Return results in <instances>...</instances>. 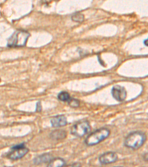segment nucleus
I'll return each mask as SVG.
<instances>
[{"mask_svg": "<svg viewBox=\"0 0 148 167\" xmlns=\"http://www.w3.org/2000/svg\"><path fill=\"white\" fill-rule=\"evenodd\" d=\"M146 141V135L142 131H134L130 133L127 136L124 141V145L126 147L132 148V149H138L144 145Z\"/></svg>", "mask_w": 148, "mask_h": 167, "instance_id": "obj_1", "label": "nucleus"}, {"mask_svg": "<svg viewBox=\"0 0 148 167\" xmlns=\"http://www.w3.org/2000/svg\"><path fill=\"white\" fill-rule=\"evenodd\" d=\"M30 37V33L23 30H18L13 33L8 40V46L10 48L23 47L26 45Z\"/></svg>", "mask_w": 148, "mask_h": 167, "instance_id": "obj_2", "label": "nucleus"}, {"mask_svg": "<svg viewBox=\"0 0 148 167\" xmlns=\"http://www.w3.org/2000/svg\"><path fill=\"white\" fill-rule=\"evenodd\" d=\"M110 134V130L106 129V128L99 129L93 131L90 135H88L85 140V143L89 146H95V145L98 144V143L103 141L104 140H105L106 138L108 137Z\"/></svg>", "mask_w": 148, "mask_h": 167, "instance_id": "obj_3", "label": "nucleus"}, {"mask_svg": "<svg viewBox=\"0 0 148 167\" xmlns=\"http://www.w3.org/2000/svg\"><path fill=\"white\" fill-rule=\"evenodd\" d=\"M90 131V126L88 121L83 120L76 123L71 129V133L73 135L82 137L88 134Z\"/></svg>", "mask_w": 148, "mask_h": 167, "instance_id": "obj_4", "label": "nucleus"}, {"mask_svg": "<svg viewBox=\"0 0 148 167\" xmlns=\"http://www.w3.org/2000/svg\"><path fill=\"white\" fill-rule=\"evenodd\" d=\"M11 149H12V151L8 155V158L9 159L13 160V161L21 159L28 152V148L25 147L24 143L13 146L11 148Z\"/></svg>", "mask_w": 148, "mask_h": 167, "instance_id": "obj_5", "label": "nucleus"}, {"mask_svg": "<svg viewBox=\"0 0 148 167\" xmlns=\"http://www.w3.org/2000/svg\"><path fill=\"white\" fill-rule=\"evenodd\" d=\"M112 95L114 99H116L119 102H122L126 99L127 97V92L124 87L120 86V85H115L112 89L111 91Z\"/></svg>", "mask_w": 148, "mask_h": 167, "instance_id": "obj_6", "label": "nucleus"}, {"mask_svg": "<svg viewBox=\"0 0 148 167\" xmlns=\"http://www.w3.org/2000/svg\"><path fill=\"white\" fill-rule=\"evenodd\" d=\"M117 155L115 152H112V151H108V152H106L105 154H102L99 158V161L100 162V163L103 165L115 163L117 161Z\"/></svg>", "mask_w": 148, "mask_h": 167, "instance_id": "obj_7", "label": "nucleus"}, {"mask_svg": "<svg viewBox=\"0 0 148 167\" xmlns=\"http://www.w3.org/2000/svg\"><path fill=\"white\" fill-rule=\"evenodd\" d=\"M50 123H51L53 127H62L67 124V118L64 115L56 116L50 120Z\"/></svg>", "mask_w": 148, "mask_h": 167, "instance_id": "obj_8", "label": "nucleus"}, {"mask_svg": "<svg viewBox=\"0 0 148 167\" xmlns=\"http://www.w3.org/2000/svg\"><path fill=\"white\" fill-rule=\"evenodd\" d=\"M53 159V157L50 154H43L39 156H37L33 161V163L36 165L42 164V163H48Z\"/></svg>", "mask_w": 148, "mask_h": 167, "instance_id": "obj_9", "label": "nucleus"}, {"mask_svg": "<svg viewBox=\"0 0 148 167\" xmlns=\"http://www.w3.org/2000/svg\"><path fill=\"white\" fill-rule=\"evenodd\" d=\"M50 137L53 140H61L66 137V132L63 130H56L50 134Z\"/></svg>", "mask_w": 148, "mask_h": 167, "instance_id": "obj_10", "label": "nucleus"}, {"mask_svg": "<svg viewBox=\"0 0 148 167\" xmlns=\"http://www.w3.org/2000/svg\"><path fill=\"white\" fill-rule=\"evenodd\" d=\"M65 165V161L62 158H55V159H52L49 163H48V166H64Z\"/></svg>", "mask_w": 148, "mask_h": 167, "instance_id": "obj_11", "label": "nucleus"}, {"mask_svg": "<svg viewBox=\"0 0 148 167\" xmlns=\"http://www.w3.org/2000/svg\"><path fill=\"white\" fill-rule=\"evenodd\" d=\"M58 99L59 100L63 101V102H68L70 99V96L68 92H62L58 94Z\"/></svg>", "mask_w": 148, "mask_h": 167, "instance_id": "obj_12", "label": "nucleus"}, {"mask_svg": "<svg viewBox=\"0 0 148 167\" xmlns=\"http://www.w3.org/2000/svg\"><path fill=\"white\" fill-rule=\"evenodd\" d=\"M72 20L76 23H82L84 21V15L81 13H76L72 16Z\"/></svg>", "mask_w": 148, "mask_h": 167, "instance_id": "obj_13", "label": "nucleus"}, {"mask_svg": "<svg viewBox=\"0 0 148 167\" xmlns=\"http://www.w3.org/2000/svg\"><path fill=\"white\" fill-rule=\"evenodd\" d=\"M68 103L69 105L71 106V107L76 108V107H79V101L78 99L70 98V100L68 101Z\"/></svg>", "mask_w": 148, "mask_h": 167, "instance_id": "obj_14", "label": "nucleus"}, {"mask_svg": "<svg viewBox=\"0 0 148 167\" xmlns=\"http://www.w3.org/2000/svg\"><path fill=\"white\" fill-rule=\"evenodd\" d=\"M143 158H144V161H148V153H147V154H144V156H143Z\"/></svg>", "mask_w": 148, "mask_h": 167, "instance_id": "obj_15", "label": "nucleus"}, {"mask_svg": "<svg viewBox=\"0 0 148 167\" xmlns=\"http://www.w3.org/2000/svg\"><path fill=\"white\" fill-rule=\"evenodd\" d=\"M144 44L146 45V46H148V38L147 39V40H145L144 41Z\"/></svg>", "mask_w": 148, "mask_h": 167, "instance_id": "obj_16", "label": "nucleus"}, {"mask_svg": "<svg viewBox=\"0 0 148 167\" xmlns=\"http://www.w3.org/2000/svg\"><path fill=\"white\" fill-rule=\"evenodd\" d=\"M0 81H1V80H0Z\"/></svg>", "mask_w": 148, "mask_h": 167, "instance_id": "obj_17", "label": "nucleus"}]
</instances>
